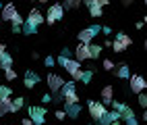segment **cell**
<instances>
[{"mask_svg":"<svg viewBox=\"0 0 147 125\" xmlns=\"http://www.w3.org/2000/svg\"><path fill=\"white\" fill-rule=\"evenodd\" d=\"M89 125H91V123H89Z\"/></svg>","mask_w":147,"mask_h":125,"instance_id":"51","label":"cell"},{"mask_svg":"<svg viewBox=\"0 0 147 125\" xmlns=\"http://www.w3.org/2000/svg\"><path fill=\"white\" fill-rule=\"evenodd\" d=\"M23 107H25V98H23V96H17V98L13 100V104H11V113L15 115V113L21 111Z\"/></svg>","mask_w":147,"mask_h":125,"instance_id":"19","label":"cell"},{"mask_svg":"<svg viewBox=\"0 0 147 125\" xmlns=\"http://www.w3.org/2000/svg\"><path fill=\"white\" fill-rule=\"evenodd\" d=\"M97 4H102V6H108V4H110V0H97Z\"/></svg>","mask_w":147,"mask_h":125,"instance_id":"41","label":"cell"},{"mask_svg":"<svg viewBox=\"0 0 147 125\" xmlns=\"http://www.w3.org/2000/svg\"><path fill=\"white\" fill-rule=\"evenodd\" d=\"M89 17H104V6L102 4H91L89 6Z\"/></svg>","mask_w":147,"mask_h":125,"instance_id":"21","label":"cell"},{"mask_svg":"<svg viewBox=\"0 0 147 125\" xmlns=\"http://www.w3.org/2000/svg\"><path fill=\"white\" fill-rule=\"evenodd\" d=\"M87 109H89V115H91L93 123H100V119L106 117V113H108L106 104L104 102H97V100H89V102H87Z\"/></svg>","mask_w":147,"mask_h":125,"instance_id":"5","label":"cell"},{"mask_svg":"<svg viewBox=\"0 0 147 125\" xmlns=\"http://www.w3.org/2000/svg\"><path fill=\"white\" fill-rule=\"evenodd\" d=\"M42 102H44V104H50V102H54V94H52V92H50V94L46 92V94L42 96Z\"/></svg>","mask_w":147,"mask_h":125,"instance_id":"29","label":"cell"},{"mask_svg":"<svg viewBox=\"0 0 147 125\" xmlns=\"http://www.w3.org/2000/svg\"><path fill=\"white\" fill-rule=\"evenodd\" d=\"M91 79H93V69H87V71H81V79H79L81 83H85V85H87V83H89Z\"/></svg>","mask_w":147,"mask_h":125,"instance_id":"23","label":"cell"},{"mask_svg":"<svg viewBox=\"0 0 147 125\" xmlns=\"http://www.w3.org/2000/svg\"><path fill=\"white\" fill-rule=\"evenodd\" d=\"M143 21H145V25H147V15H145V17H143Z\"/></svg>","mask_w":147,"mask_h":125,"instance_id":"48","label":"cell"},{"mask_svg":"<svg viewBox=\"0 0 147 125\" xmlns=\"http://www.w3.org/2000/svg\"><path fill=\"white\" fill-rule=\"evenodd\" d=\"M35 2H42V4H44V2H48V0H35Z\"/></svg>","mask_w":147,"mask_h":125,"instance_id":"47","label":"cell"},{"mask_svg":"<svg viewBox=\"0 0 147 125\" xmlns=\"http://www.w3.org/2000/svg\"><path fill=\"white\" fill-rule=\"evenodd\" d=\"M129 90H131L133 94H141V92L147 90V81H145L143 75H139V73L131 75V77H129Z\"/></svg>","mask_w":147,"mask_h":125,"instance_id":"8","label":"cell"},{"mask_svg":"<svg viewBox=\"0 0 147 125\" xmlns=\"http://www.w3.org/2000/svg\"><path fill=\"white\" fill-rule=\"evenodd\" d=\"M64 111H66V115L71 119H77L81 115V104L79 102H75V104H64Z\"/></svg>","mask_w":147,"mask_h":125,"instance_id":"16","label":"cell"},{"mask_svg":"<svg viewBox=\"0 0 147 125\" xmlns=\"http://www.w3.org/2000/svg\"><path fill=\"white\" fill-rule=\"evenodd\" d=\"M27 23H31V25H37L40 27L42 23H46V15L40 11V8H29V13H27V19H25Z\"/></svg>","mask_w":147,"mask_h":125,"instance_id":"12","label":"cell"},{"mask_svg":"<svg viewBox=\"0 0 147 125\" xmlns=\"http://www.w3.org/2000/svg\"><path fill=\"white\" fill-rule=\"evenodd\" d=\"M44 65H46V67H54V65H58V63H56L54 56H46V59H44Z\"/></svg>","mask_w":147,"mask_h":125,"instance_id":"31","label":"cell"},{"mask_svg":"<svg viewBox=\"0 0 147 125\" xmlns=\"http://www.w3.org/2000/svg\"><path fill=\"white\" fill-rule=\"evenodd\" d=\"M104 48H112V40H104Z\"/></svg>","mask_w":147,"mask_h":125,"instance_id":"40","label":"cell"},{"mask_svg":"<svg viewBox=\"0 0 147 125\" xmlns=\"http://www.w3.org/2000/svg\"><path fill=\"white\" fill-rule=\"evenodd\" d=\"M60 54H62V56H68V59H71V48H66V46H64L62 50H60Z\"/></svg>","mask_w":147,"mask_h":125,"instance_id":"34","label":"cell"},{"mask_svg":"<svg viewBox=\"0 0 147 125\" xmlns=\"http://www.w3.org/2000/svg\"><path fill=\"white\" fill-rule=\"evenodd\" d=\"M131 44H133L131 36H129V33H124V31H118V33H116V40L112 42V48H114V52H116V54H120V52H124Z\"/></svg>","mask_w":147,"mask_h":125,"instance_id":"6","label":"cell"},{"mask_svg":"<svg viewBox=\"0 0 147 125\" xmlns=\"http://www.w3.org/2000/svg\"><path fill=\"white\" fill-rule=\"evenodd\" d=\"M143 46H145V50H147V40H145V44H143Z\"/></svg>","mask_w":147,"mask_h":125,"instance_id":"49","label":"cell"},{"mask_svg":"<svg viewBox=\"0 0 147 125\" xmlns=\"http://www.w3.org/2000/svg\"><path fill=\"white\" fill-rule=\"evenodd\" d=\"M114 67H116V65H114L110 59H106V61H104V69H106V71H114Z\"/></svg>","mask_w":147,"mask_h":125,"instance_id":"33","label":"cell"},{"mask_svg":"<svg viewBox=\"0 0 147 125\" xmlns=\"http://www.w3.org/2000/svg\"><path fill=\"white\" fill-rule=\"evenodd\" d=\"M23 33H25V36H35V33H37V25H31V23L25 21V25H23Z\"/></svg>","mask_w":147,"mask_h":125,"instance_id":"24","label":"cell"},{"mask_svg":"<svg viewBox=\"0 0 147 125\" xmlns=\"http://www.w3.org/2000/svg\"><path fill=\"white\" fill-rule=\"evenodd\" d=\"M60 94H62L64 104H75V102H79V94H77V83H75V79H73V81H66V83L62 85Z\"/></svg>","mask_w":147,"mask_h":125,"instance_id":"3","label":"cell"},{"mask_svg":"<svg viewBox=\"0 0 147 125\" xmlns=\"http://www.w3.org/2000/svg\"><path fill=\"white\" fill-rule=\"evenodd\" d=\"M21 125H33V121H31V117H25V119L21 121Z\"/></svg>","mask_w":147,"mask_h":125,"instance_id":"36","label":"cell"},{"mask_svg":"<svg viewBox=\"0 0 147 125\" xmlns=\"http://www.w3.org/2000/svg\"><path fill=\"white\" fill-rule=\"evenodd\" d=\"M75 59L79 61V63L89 61L91 59V48H89V44H83V42L77 44V48H75Z\"/></svg>","mask_w":147,"mask_h":125,"instance_id":"11","label":"cell"},{"mask_svg":"<svg viewBox=\"0 0 147 125\" xmlns=\"http://www.w3.org/2000/svg\"><path fill=\"white\" fill-rule=\"evenodd\" d=\"M133 4V0H122V6H131Z\"/></svg>","mask_w":147,"mask_h":125,"instance_id":"42","label":"cell"},{"mask_svg":"<svg viewBox=\"0 0 147 125\" xmlns=\"http://www.w3.org/2000/svg\"><path fill=\"white\" fill-rule=\"evenodd\" d=\"M143 2H145V4H147V0H143Z\"/></svg>","mask_w":147,"mask_h":125,"instance_id":"50","label":"cell"},{"mask_svg":"<svg viewBox=\"0 0 147 125\" xmlns=\"http://www.w3.org/2000/svg\"><path fill=\"white\" fill-rule=\"evenodd\" d=\"M56 63L60 65V67H64V71L71 75L75 81L81 79V63L77 61V59H68V56H62V54H60V56L56 59Z\"/></svg>","mask_w":147,"mask_h":125,"instance_id":"1","label":"cell"},{"mask_svg":"<svg viewBox=\"0 0 147 125\" xmlns=\"http://www.w3.org/2000/svg\"><path fill=\"white\" fill-rule=\"evenodd\" d=\"M83 0H64V11H77V8H81Z\"/></svg>","mask_w":147,"mask_h":125,"instance_id":"20","label":"cell"},{"mask_svg":"<svg viewBox=\"0 0 147 125\" xmlns=\"http://www.w3.org/2000/svg\"><path fill=\"white\" fill-rule=\"evenodd\" d=\"M40 79H42V77H40V75H37L35 71H31V69H27V71H25V79H23V85H25L27 90H33L35 85L40 83Z\"/></svg>","mask_w":147,"mask_h":125,"instance_id":"13","label":"cell"},{"mask_svg":"<svg viewBox=\"0 0 147 125\" xmlns=\"http://www.w3.org/2000/svg\"><path fill=\"white\" fill-rule=\"evenodd\" d=\"M46 83H48V90H50L52 94H60L62 90V85L66 83L58 73H48V77H46Z\"/></svg>","mask_w":147,"mask_h":125,"instance_id":"9","label":"cell"},{"mask_svg":"<svg viewBox=\"0 0 147 125\" xmlns=\"http://www.w3.org/2000/svg\"><path fill=\"white\" fill-rule=\"evenodd\" d=\"M116 77H120V79H129L131 77V69H129V65H126V63L116 65Z\"/></svg>","mask_w":147,"mask_h":125,"instance_id":"17","label":"cell"},{"mask_svg":"<svg viewBox=\"0 0 147 125\" xmlns=\"http://www.w3.org/2000/svg\"><path fill=\"white\" fill-rule=\"evenodd\" d=\"M95 2H97V0H83V4H85V6H87V8H89V6H91V4H95Z\"/></svg>","mask_w":147,"mask_h":125,"instance_id":"38","label":"cell"},{"mask_svg":"<svg viewBox=\"0 0 147 125\" xmlns=\"http://www.w3.org/2000/svg\"><path fill=\"white\" fill-rule=\"evenodd\" d=\"M17 13H19V11H17L15 2H8V4H4L2 11H0V19H2V21H13Z\"/></svg>","mask_w":147,"mask_h":125,"instance_id":"14","label":"cell"},{"mask_svg":"<svg viewBox=\"0 0 147 125\" xmlns=\"http://www.w3.org/2000/svg\"><path fill=\"white\" fill-rule=\"evenodd\" d=\"M13 65H15V59H13V56L8 54V52H6V54L2 56V59H0V69H2V71H6V69H11Z\"/></svg>","mask_w":147,"mask_h":125,"instance_id":"18","label":"cell"},{"mask_svg":"<svg viewBox=\"0 0 147 125\" xmlns=\"http://www.w3.org/2000/svg\"><path fill=\"white\" fill-rule=\"evenodd\" d=\"M2 117H4V113H2V109H0V119H2Z\"/></svg>","mask_w":147,"mask_h":125,"instance_id":"46","label":"cell"},{"mask_svg":"<svg viewBox=\"0 0 147 125\" xmlns=\"http://www.w3.org/2000/svg\"><path fill=\"white\" fill-rule=\"evenodd\" d=\"M11 96H13V90L8 88V85L0 83V100H6V98H11Z\"/></svg>","mask_w":147,"mask_h":125,"instance_id":"22","label":"cell"},{"mask_svg":"<svg viewBox=\"0 0 147 125\" xmlns=\"http://www.w3.org/2000/svg\"><path fill=\"white\" fill-rule=\"evenodd\" d=\"M60 19H64V6L60 2L50 4V6H48V13H46V23L54 25L56 21H60Z\"/></svg>","mask_w":147,"mask_h":125,"instance_id":"4","label":"cell"},{"mask_svg":"<svg viewBox=\"0 0 147 125\" xmlns=\"http://www.w3.org/2000/svg\"><path fill=\"white\" fill-rule=\"evenodd\" d=\"M27 115L31 117L33 125H44L46 123V109L44 107H29L27 109Z\"/></svg>","mask_w":147,"mask_h":125,"instance_id":"10","label":"cell"},{"mask_svg":"<svg viewBox=\"0 0 147 125\" xmlns=\"http://www.w3.org/2000/svg\"><path fill=\"white\" fill-rule=\"evenodd\" d=\"M89 48H91V59H97L104 50V46H100V44H89Z\"/></svg>","mask_w":147,"mask_h":125,"instance_id":"25","label":"cell"},{"mask_svg":"<svg viewBox=\"0 0 147 125\" xmlns=\"http://www.w3.org/2000/svg\"><path fill=\"white\" fill-rule=\"evenodd\" d=\"M11 104H13V100H11V98L0 100V109H2V113H4V115H6V113H11Z\"/></svg>","mask_w":147,"mask_h":125,"instance_id":"26","label":"cell"},{"mask_svg":"<svg viewBox=\"0 0 147 125\" xmlns=\"http://www.w3.org/2000/svg\"><path fill=\"white\" fill-rule=\"evenodd\" d=\"M97 33H102V25L85 27V29H81L79 33H77V38H79V42H83V44H93V38Z\"/></svg>","mask_w":147,"mask_h":125,"instance_id":"7","label":"cell"},{"mask_svg":"<svg viewBox=\"0 0 147 125\" xmlns=\"http://www.w3.org/2000/svg\"><path fill=\"white\" fill-rule=\"evenodd\" d=\"M2 8H4V2H2V0H0V11H2Z\"/></svg>","mask_w":147,"mask_h":125,"instance_id":"45","label":"cell"},{"mask_svg":"<svg viewBox=\"0 0 147 125\" xmlns=\"http://www.w3.org/2000/svg\"><path fill=\"white\" fill-rule=\"evenodd\" d=\"M6 54V46L2 44V42H0V59H2V56Z\"/></svg>","mask_w":147,"mask_h":125,"instance_id":"35","label":"cell"},{"mask_svg":"<svg viewBox=\"0 0 147 125\" xmlns=\"http://www.w3.org/2000/svg\"><path fill=\"white\" fill-rule=\"evenodd\" d=\"M120 121H122V119H118V121H112L110 125H120Z\"/></svg>","mask_w":147,"mask_h":125,"instance_id":"44","label":"cell"},{"mask_svg":"<svg viewBox=\"0 0 147 125\" xmlns=\"http://www.w3.org/2000/svg\"><path fill=\"white\" fill-rule=\"evenodd\" d=\"M137 102H139V107H141V109H147V94H145V92L137 94Z\"/></svg>","mask_w":147,"mask_h":125,"instance_id":"27","label":"cell"},{"mask_svg":"<svg viewBox=\"0 0 147 125\" xmlns=\"http://www.w3.org/2000/svg\"><path fill=\"white\" fill-rule=\"evenodd\" d=\"M143 25H145V21H137V23H135L137 29H143Z\"/></svg>","mask_w":147,"mask_h":125,"instance_id":"39","label":"cell"},{"mask_svg":"<svg viewBox=\"0 0 147 125\" xmlns=\"http://www.w3.org/2000/svg\"><path fill=\"white\" fill-rule=\"evenodd\" d=\"M11 23H13V25H25V19H23L21 15H19V13H17V15H15V19H13V21H11Z\"/></svg>","mask_w":147,"mask_h":125,"instance_id":"30","label":"cell"},{"mask_svg":"<svg viewBox=\"0 0 147 125\" xmlns=\"http://www.w3.org/2000/svg\"><path fill=\"white\" fill-rule=\"evenodd\" d=\"M54 117H56L58 121H64L68 115H66V111H56V113H54Z\"/></svg>","mask_w":147,"mask_h":125,"instance_id":"32","label":"cell"},{"mask_svg":"<svg viewBox=\"0 0 147 125\" xmlns=\"http://www.w3.org/2000/svg\"><path fill=\"white\" fill-rule=\"evenodd\" d=\"M102 102L106 104V107L114 102V88L112 85H104L102 88Z\"/></svg>","mask_w":147,"mask_h":125,"instance_id":"15","label":"cell"},{"mask_svg":"<svg viewBox=\"0 0 147 125\" xmlns=\"http://www.w3.org/2000/svg\"><path fill=\"white\" fill-rule=\"evenodd\" d=\"M112 109L120 113V117H122V121H124L126 125H137V123H139V121H137V117H135V111H133L131 107H126V104L114 100V102H112Z\"/></svg>","mask_w":147,"mask_h":125,"instance_id":"2","label":"cell"},{"mask_svg":"<svg viewBox=\"0 0 147 125\" xmlns=\"http://www.w3.org/2000/svg\"><path fill=\"white\" fill-rule=\"evenodd\" d=\"M143 121L147 123V109H143Z\"/></svg>","mask_w":147,"mask_h":125,"instance_id":"43","label":"cell"},{"mask_svg":"<svg viewBox=\"0 0 147 125\" xmlns=\"http://www.w3.org/2000/svg\"><path fill=\"white\" fill-rule=\"evenodd\" d=\"M102 31H104V36H108V33H112V29L108 25H102Z\"/></svg>","mask_w":147,"mask_h":125,"instance_id":"37","label":"cell"},{"mask_svg":"<svg viewBox=\"0 0 147 125\" xmlns=\"http://www.w3.org/2000/svg\"><path fill=\"white\" fill-rule=\"evenodd\" d=\"M4 77H6V81H13V79H17V71L11 67V69H6V71H4Z\"/></svg>","mask_w":147,"mask_h":125,"instance_id":"28","label":"cell"}]
</instances>
